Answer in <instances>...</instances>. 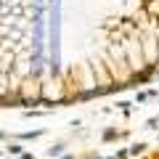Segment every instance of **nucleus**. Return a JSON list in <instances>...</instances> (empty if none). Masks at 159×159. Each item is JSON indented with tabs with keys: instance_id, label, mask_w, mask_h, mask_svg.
Returning <instances> with one entry per match:
<instances>
[{
	"instance_id": "nucleus-1",
	"label": "nucleus",
	"mask_w": 159,
	"mask_h": 159,
	"mask_svg": "<svg viewBox=\"0 0 159 159\" xmlns=\"http://www.w3.org/2000/svg\"><path fill=\"white\" fill-rule=\"evenodd\" d=\"M143 148H146V143H138V146H133V154L138 157V154H143Z\"/></svg>"
}]
</instances>
